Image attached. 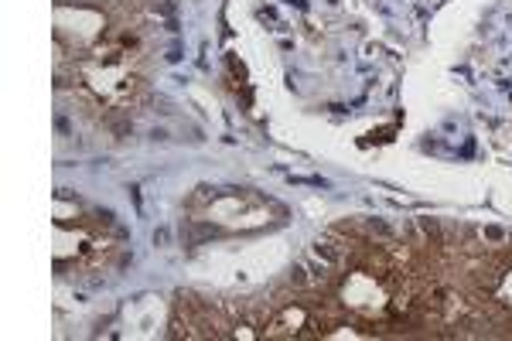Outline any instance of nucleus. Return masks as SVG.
<instances>
[{
  "mask_svg": "<svg viewBox=\"0 0 512 341\" xmlns=\"http://www.w3.org/2000/svg\"><path fill=\"white\" fill-rule=\"evenodd\" d=\"M267 209L260 198L253 202V195H243V191H226V195H216L205 209V219L219 222V226H263L267 222Z\"/></svg>",
  "mask_w": 512,
  "mask_h": 341,
  "instance_id": "nucleus-1",
  "label": "nucleus"
}]
</instances>
